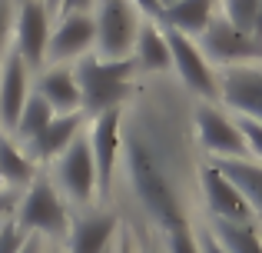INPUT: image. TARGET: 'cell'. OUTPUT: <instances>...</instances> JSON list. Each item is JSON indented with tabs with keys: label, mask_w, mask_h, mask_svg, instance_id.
<instances>
[{
	"label": "cell",
	"mask_w": 262,
	"mask_h": 253,
	"mask_svg": "<svg viewBox=\"0 0 262 253\" xmlns=\"http://www.w3.org/2000/svg\"><path fill=\"white\" fill-rule=\"evenodd\" d=\"M120 167L133 203L163 237L189 227L192 104L183 84L153 77L123 104Z\"/></svg>",
	"instance_id": "6da1fadb"
},
{
	"label": "cell",
	"mask_w": 262,
	"mask_h": 253,
	"mask_svg": "<svg viewBox=\"0 0 262 253\" xmlns=\"http://www.w3.org/2000/svg\"><path fill=\"white\" fill-rule=\"evenodd\" d=\"M136 60H103L96 53H86L73 64V77L83 93V117H96L113 107H123L136 93Z\"/></svg>",
	"instance_id": "7a4b0ae2"
},
{
	"label": "cell",
	"mask_w": 262,
	"mask_h": 253,
	"mask_svg": "<svg viewBox=\"0 0 262 253\" xmlns=\"http://www.w3.org/2000/svg\"><path fill=\"white\" fill-rule=\"evenodd\" d=\"M70 207H67L63 193L53 187V180L37 177L30 187L20 193L17 207H13V223L24 233H37V237H67L70 230Z\"/></svg>",
	"instance_id": "3957f363"
},
{
	"label": "cell",
	"mask_w": 262,
	"mask_h": 253,
	"mask_svg": "<svg viewBox=\"0 0 262 253\" xmlns=\"http://www.w3.org/2000/svg\"><path fill=\"white\" fill-rule=\"evenodd\" d=\"M143 20L146 17L136 10L133 0H96V7H93L96 47H93V53L103 60H129Z\"/></svg>",
	"instance_id": "277c9868"
},
{
	"label": "cell",
	"mask_w": 262,
	"mask_h": 253,
	"mask_svg": "<svg viewBox=\"0 0 262 253\" xmlns=\"http://www.w3.org/2000/svg\"><path fill=\"white\" fill-rule=\"evenodd\" d=\"M163 33H166L173 70H176V80L183 84V90L192 93V97H199L203 104L219 100V73L212 70V64L203 57L199 44L192 37H186V33H179V30H166V27H163Z\"/></svg>",
	"instance_id": "5b68a950"
},
{
	"label": "cell",
	"mask_w": 262,
	"mask_h": 253,
	"mask_svg": "<svg viewBox=\"0 0 262 253\" xmlns=\"http://www.w3.org/2000/svg\"><path fill=\"white\" fill-rule=\"evenodd\" d=\"M196 44L203 50V57L219 67H243L262 60V37H252V33L232 27L223 13L212 17V24L196 37Z\"/></svg>",
	"instance_id": "8992f818"
},
{
	"label": "cell",
	"mask_w": 262,
	"mask_h": 253,
	"mask_svg": "<svg viewBox=\"0 0 262 253\" xmlns=\"http://www.w3.org/2000/svg\"><path fill=\"white\" fill-rule=\"evenodd\" d=\"M192 133L212 160H243V157H249V147H246L236 120L229 113H223L216 104H192Z\"/></svg>",
	"instance_id": "52a82bcc"
},
{
	"label": "cell",
	"mask_w": 262,
	"mask_h": 253,
	"mask_svg": "<svg viewBox=\"0 0 262 253\" xmlns=\"http://www.w3.org/2000/svg\"><path fill=\"white\" fill-rule=\"evenodd\" d=\"M53 187L63 193V200H73L80 207H90L96 200V163L86 137H77L63 153L53 160Z\"/></svg>",
	"instance_id": "ba28073f"
},
{
	"label": "cell",
	"mask_w": 262,
	"mask_h": 253,
	"mask_svg": "<svg viewBox=\"0 0 262 253\" xmlns=\"http://www.w3.org/2000/svg\"><path fill=\"white\" fill-rule=\"evenodd\" d=\"M93 127H90V150H93V163H96V200L106 203L110 190H113L116 170H120V120H123V107H113L106 113H96Z\"/></svg>",
	"instance_id": "9c48e42d"
},
{
	"label": "cell",
	"mask_w": 262,
	"mask_h": 253,
	"mask_svg": "<svg viewBox=\"0 0 262 253\" xmlns=\"http://www.w3.org/2000/svg\"><path fill=\"white\" fill-rule=\"evenodd\" d=\"M50 10H47L43 0H27V4H17V13H13V50L24 57V64L30 70H43L47 60V44H50Z\"/></svg>",
	"instance_id": "30bf717a"
},
{
	"label": "cell",
	"mask_w": 262,
	"mask_h": 253,
	"mask_svg": "<svg viewBox=\"0 0 262 253\" xmlns=\"http://www.w3.org/2000/svg\"><path fill=\"white\" fill-rule=\"evenodd\" d=\"M219 100L239 117H249L262 124V67L243 64V67H223L219 70Z\"/></svg>",
	"instance_id": "8fae6325"
},
{
	"label": "cell",
	"mask_w": 262,
	"mask_h": 253,
	"mask_svg": "<svg viewBox=\"0 0 262 253\" xmlns=\"http://www.w3.org/2000/svg\"><path fill=\"white\" fill-rule=\"evenodd\" d=\"M120 233V217L113 210H83L70 217L63 253H110Z\"/></svg>",
	"instance_id": "7c38bea8"
},
{
	"label": "cell",
	"mask_w": 262,
	"mask_h": 253,
	"mask_svg": "<svg viewBox=\"0 0 262 253\" xmlns=\"http://www.w3.org/2000/svg\"><path fill=\"white\" fill-rule=\"evenodd\" d=\"M196 180H199V190H203L206 210L212 213V220L252 223V217H256V213H252L249 203L239 197V190L216 170V163H203V167L196 170Z\"/></svg>",
	"instance_id": "4fadbf2b"
},
{
	"label": "cell",
	"mask_w": 262,
	"mask_h": 253,
	"mask_svg": "<svg viewBox=\"0 0 262 253\" xmlns=\"http://www.w3.org/2000/svg\"><path fill=\"white\" fill-rule=\"evenodd\" d=\"M96 47V24L93 13H70L60 17V24L50 30V44H47V60L50 64H70Z\"/></svg>",
	"instance_id": "5bb4252c"
},
{
	"label": "cell",
	"mask_w": 262,
	"mask_h": 253,
	"mask_svg": "<svg viewBox=\"0 0 262 253\" xmlns=\"http://www.w3.org/2000/svg\"><path fill=\"white\" fill-rule=\"evenodd\" d=\"M27 97H30V67L10 47L4 53V60H0V127L7 133H13Z\"/></svg>",
	"instance_id": "9a60e30c"
},
{
	"label": "cell",
	"mask_w": 262,
	"mask_h": 253,
	"mask_svg": "<svg viewBox=\"0 0 262 253\" xmlns=\"http://www.w3.org/2000/svg\"><path fill=\"white\" fill-rule=\"evenodd\" d=\"M37 73L40 77L33 84V93L40 100H47L53 107V113H83V93H80V84L73 77V67L50 64Z\"/></svg>",
	"instance_id": "2e32d148"
},
{
	"label": "cell",
	"mask_w": 262,
	"mask_h": 253,
	"mask_svg": "<svg viewBox=\"0 0 262 253\" xmlns=\"http://www.w3.org/2000/svg\"><path fill=\"white\" fill-rule=\"evenodd\" d=\"M83 113H57V117L47 124V130L37 137L33 143H27V157L33 163H53L73 140L80 137V127H83Z\"/></svg>",
	"instance_id": "e0dca14e"
},
{
	"label": "cell",
	"mask_w": 262,
	"mask_h": 253,
	"mask_svg": "<svg viewBox=\"0 0 262 253\" xmlns=\"http://www.w3.org/2000/svg\"><path fill=\"white\" fill-rule=\"evenodd\" d=\"M216 13H219V0H179V4L166 7V10L156 17V24L166 27V30H179V33L196 40L199 33L212 24Z\"/></svg>",
	"instance_id": "ac0fdd59"
},
{
	"label": "cell",
	"mask_w": 262,
	"mask_h": 253,
	"mask_svg": "<svg viewBox=\"0 0 262 253\" xmlns=\"http://www.w3.org/2000/svg\"><path fill=\"white\" fill-rule=\"evenodd\" d=\"M133 60L140 67V73H160L173 70V57H169V44H166V33L156 20H143L140 33H136V47H133Z\"/></svg>",
	"instance_id": "d6986e66"
},
{
	"label": "cell",
	"mask_w": 262,
	"mask_h": 253,
	"mask_svg": "<svg viewBox=\"0 0 262 253\" xmlns=\"http://www.w3.org/2000/svg\"><path fill=\"white\" fill-rule=\"evenodd\" d=\"M209 163H216L219 173L239 190V197L249 203L252 213L262 217V163L249 160V157H243V160H209Z\"/></svg>",
	"instance_id": "ffe728a7"
},
{
	"label": "cell",
	"mask_w": 262,
	"mask_h": 253,
	"mask_svg": "<svg viewBox=\"0 0 262 253\" xmlns=\"http://www.w3.org/2000/svg\"><path fill=\"white\" fill-rule=\"evenodd\" d=\"M33 180H37V163L27 157L20 143L0 133V183H7V190H27Z\"/></svg>",
	"instance_id": "44dd1931"
},
{
	"label": "cell",
	"mask_w": 262,
	"mask_h": 253,
	"mask_svg": "<svg viewBox=\"0 0 262 253\" xmlns=\"http://www.w3.org/2000/svg\"><path fill=\"white\" fill-rule=\"evenodd\" d=\"M209 233L219 240L226 253H262V237L256 223H236V220H212Z\"/></svg>",
	"instance_id": "7402d4cb"
},
{
	"label": "cell",
	"mask_w": 262,
	"mask_h": 253,
	"mask_svg": "<svg viewBox=\"0 0 262 253\" xmlns=\"http://www.w3.org/2000/svg\"><path fill=\"white\" fill-rule=\"evenodd\" d=\"M57 117L53 113V107L47 104V100H40L37 93H30L27 97V104H24V110H20V117H17V127H13V137H17V143H33L40 133L47 130V124Z\"/></svg>",
	"instance_id": "603a6c76"
},
{
	"label": "cell",
	"mask_w": 262,
	"mask_h": 253,
	"mask_svg": "<svg viewBox=\"0 0 262 253\" xmlns=\"http://www.w3.org/2000/svg\"><path fill=\"white\" fill-rule=\"evenodd\" d=\"M223 17L239 30L262 37V0H223Z\"/></svg>",
	"instance_id": "cb8c5ba5"
},
{
	"label": "cell",
	"mask_w": 262,
	"mask_h": 253,
	"mask_svg": "<svg viewBox=\"0 0 262 253\" xmlns=\"http://www.w3.org/2000/svg\"><path fill=\"white\" fill-rule=\"evenodd\" d=\"M236 127H239V133H243L246 147H249V157H256L262 163V124H256V120H249V117H236Z\"/></svg>",
	"instance_id": "d4e9b609"
},
{
	"label": "cell",
	"mask_w": 262,
	"mask_h": 253,
	"mask_svg": "<svg viewBox=\"0 0 262 253\" xmlns=\"http://www.w3.org/2000/svg\"><path fill=\"white\" fill-rule=\"evenodd\" d=\"M27 237L30 233H24V230L13 223V217L4 220L0 223V253H20V247L27 243Z\"/></svg>",
	"instance_id": "484cf974"
},
{
	"label": "cell",
	"mask_w": 262,
	"mask_h": 253,
	"mask_svg": "<svg viewBox=\"0 0 262 253\" xmlns=\"http://www.w3.org/2000/svg\"><path fill=\"white\" fill-rule=\"evenodd\" d=\"M166 253H199V240L192 233V227L166 233Z\"/></svg>",
	"instance_id": "4316f807"
},
{
	"label": "cell",
	"mask_w": 262,
	"mask_h": 253,
	"mask_svg": "<svg viewBox=\"0 0 262 253\" xmlns=\"http://www.w3.org/2000/svg\"><path fill=\"white\" fill-rule=\"evenodd\" d=\"M13 13H17V4H13V0H0V60H4V53L10 50Z\"/></svg>",
	"instance_id": "83f0119b"
},
{
	"label": "cell",
	"mask_w": 262,
	"mask_h": 253,
	"mask_svg": "<svg viewBox=\"0 0 262 253\" xmlns=\"http://www.w3.org/2000/svg\"><path fill=\"white\" fill-rule=\"evenodd\" d=\"M96 0H60L57 17H70V13H93Z\"/></svg>",
	"instance_id": "f1b7e54d"
},
{
	"label": "cell",
	"mask_w": 262,
	"mask_h": 253,
	"mask_svg": "<svg viewBox=\"0 0 262 253\" xmlns=\"http://www.w3.org/2000/svg\"><path fill=\"white\" fill-rule=\"evenodd\" d=\"M113 253H136V247H133V233H129L126 227H120V233H116Z\"/></svg>",
	"instance_id": "f546056e"
},
{
	"label": "cell",
	"mask_w": 262,
	"mask_h": 253,
	"mask_svg": "<svg viewBox=\"0 0 262 253\" xmlns=\"http://www.w3.org/2000/svg\"><path fill=\"white\" fill-rule=\"evenodd\" d=\"M17 200H20L17 190H0V220H7V213L17 207Z\"/></svg>",
	"instance_id": "4dcf8cb0"
},
{
	"label": "cell",
	"mask_w": 262,
	"mask_h": 253,
	"mask_svg": "<svg viewBox=\"0 0 262 253\" xmlns=\"http://www.w3.org/2000/svg\"><path fill=\"white\" fill-rule=\"evenodd\" d=\"M196 240H199V253H226L223 247H219V240L209 233V230H203V233H199Z\"/></svg>",
	"instance_id": "1f68e13d"
},
{
	"label": "cell",
	"mask_w": 262,
	"mask_h": 253,
	"mask_svg": "<svg viewBox=\"0 0 262 253\" xmlns=\"http://www.w3.org/2000/svg\"><path fill=\"white\" fill-rule=\"evenodd\" d=\"M133 4H136V10H140L146 20H156V17L163 13V7L156 4V0H133Z\"/></svg>",
	"instance_id": "d6a6232c"
},
{
	"label": "cell",
	"mask_w": 262,
	"mask_h": 253,
	"mask_svg": "<svg viewBox=\"0 0 262 253\" xmlns=\"http://www.w3.org/2000/svg\"><path fill=\"white\" fill-rule=\"evenodd\" d=\"M20 253H43V237L30 233V237H27V243L20 247Z\"/></svg>",
	"instance_id": "836d02e7"
},
{
	"label": "cell",
	"mask_w": 262,
	"mask_h": 253,
	"mask_svg": "<svg viewBox=\"0 0 262 253\" xmlns=\"http://www.w3.org/2000/svg\"><path fill=\"white\" fill-rule=\"evenodd\" d=\"M47 4V10H50V17H57V7H60V0H43Z\"/></svg>",
	"instance_id": "e575fe53"
},
{
	"label": "cell",
	"mask_w": 262,
	"mask_h": 253,
	"mask_svg": "<svg viewBox=\"0 0 262 253\" xmlns=\"http://www.w3.org/2000/svg\"><path fill=\"white\" fill-rule=\"evenodd\" d=\"M156 4H160L163 10H166V7H173V4H179V0H156Z\"/></svg>",
	"instance_id": "d590c367"
},
{
	"label": "cell",
	"mask_w": 262,
	"mask_h": 253,
	"mask_svg": "<svg viewBox=\"0 0 262 253\" xmlns=\"http://www.w3.org/2000/svg\"><path fill=\"white\" fill-rule=\"evenodd\" d=\"M13 4H27V0H13Z\"/></svg>",
	"instance_id": "8d00e7d4"
},
{
	"label": "cell",
	"mask_w": 262,
	"mask_h": 253,
	"mask_svg": "<svg viewBox=\"0 0 262 253\" xmlns=\"http://www.w3.org/2000/svg\"><path fill=\"white\" fill-rule=\"evenodd\" d=\"M53 253H63V250H53Z\"/></svg>",
	"instance_id": "74e56055"
},
{
	"label": "cell",
	"mask_w": 262,
	"mask_h": 253,
	"mask_svg": "<svg viewBox=\"0 0 262 253\" xmlns=\"http://www.w3.org/2000/svg\"><path fill=\"white\" fill-rule=\"evenodd\" d=\"M149 253H160V250H149Z\"/></svg>",
	"instance_id": "f35d334b"
},
{
	"label": "cell",
	"mask_w": 262,
	"mask_h": 253,
	"mask_svg": "<svg viewBox=\"0 0 262 253\" xmlns=\"http://www.w3.org/2000/svg\"><path fill=\"white\" fill-rule=\"evenodd\" d=\"M0 223H4V220H0Z\"/></svg>",
	"instance_id": "ab89813d"
},
{
	"label": "cell",
	"mask_w": 262,
	"mask_h": 253,
	"mask_svg": "<svg viewBox=\"0 0 262 253\" xmlns=\"http://www.w3.org/2000/svg\"><path fill=\"white\" fill-rule=\"evenodd\" d=\"M110 253H113V250H110Z\"/></svg>",
	"instance_id": "60d3db41"
}]
</instances>
